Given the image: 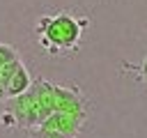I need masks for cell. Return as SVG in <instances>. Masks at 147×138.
<instances>
[{
    "instance_id": "1",
    "label": "cell",
    "mask_w": 147,
    "mask_h": 138,
    "mask_svg": "<svg viewBox=\"0 0 147 138\" xmlns=\"http://www.w3.org/2000/svg\"><path fill=\"white\" fill-rule=\"evenodd\" d=\"M85 16H74L71 12H57V14H44L37 21V37L46 53L60 55L78 51L80 34L87 28Z\"/></svg>"
},
{
    "instance_id": "2",
    "label": "cell",
    "mask_w": 147,
    "mask_h": 138,
    "mask_svg": "<svg viewBox=\"0 0 147 138\" xmlns=\"http://www.w3.org/2000/svg\"><path fill=\"white\" fill-rule=\"evenodd\" d=\"M5 110L14 117L16 126H21V129H34V126H41V110H39V103H37V97H34L32 85H30L28 92L7 99Z\"/></svg>"
},
{
    "instance_id": "3",
    "label": "cell",
    "mask_w": 147,
    "mask_h": 138,
    "mask_svg": "<svg viewBox=\"0 0 147 138\" xmlns=\"http://www.w3.org/2000/svg\"><path fill=\"white\" fill-rule=\"evenodd\" d=\"M55 92V110L62 113H76V115H87V99L83 92L74 85H57L53 83Z\"/></svg>"
},
{
    "instance_id": "4",
    "label": "cell",
    "mask_w": 147,
    "mask_h": 138,
    "mask_svg": "<svg viewBox=\"0 0 147 138\" xmlns=\"http://www.w3.org/2000/svg\"><path fill=\"white\" fill-rule=\"evenodd\" d=\"M85 120H87V115H76V113L55 110V113H51V115L41 122V126H44V129H51V131H57V133H62V136H67V138H78L80 129L85 126Z\"/></svg>"
},
{
    "instance_id": "5",
    "label": "cell",
    "mask_w": 147,
    "mask_h": 138,
    "mask_svg": "<svg viewBox=\"0 0 147 138\" xmlns=\"http://www.w3.org/2000/svg\"><path fill=\"white\" fill-rule=\"evenodd\" d=\"M32 90H34V97H37V103H39V110H41V122L55 113V92H53V83L46 80V78H37L32 80Z\"/></svg>"
},
{
    "instance_id": "6",
    "label": "cell",
    "mask_w": 147,
    "mask_h": 138,
    "mask_svg": "<svg viewBox=\"0 0 147 138\" xmlns=\"http://www.w3.org/2000/svg\"><path fill=\"white\" fill-rule=\"evenodd\" d=\"M30 85H32V76H30L28 67L21 62V64H18V69L11 74V78L7 80V99H11V97H18V94L28 92V90H30Z\"/></svg>"
},
{
    "instance_id": "7",
    "label": "cell",
    "mask_w": 147,
    "mask_h": 138,
    "mask_svg": "<svg viewBox=\"0 0 147 138\" xmlns=\"http://www.w3.org/2000/svg\"><path fill=\"white\" fill-rule=\"evenodd\" d=\"M14 60H18L16 48H14V46H9V44H0V67H2V64H7V62H14Z\"/></svg>"
},
{
    "instance_id": "8",
    "label": "cell",
    "mask_w": 147,
    "mask_h": 138,
    "mask_svg": "<svg viewBox=\"0 0 147 138\" xmlns=\"http://www.w3.org/2000/svg\"><path fill=\"white\" fill-rule=\"evenodd\" d=\"M28 136L30 138H67L57 131H51V129H44V126H34V129H28Z\"/></svg>"
},
{
    "instance_id": "9",
    "label": "cell",
    "mask_w": 147,
    "mask_h": 138,
    "mask_svg": "<svg viewBox=\"0 0 147 138\" xmlns=\"http://www.w3.org/2000/svg\"><path fill=\"white\" fill-rule=\"evenodd\" d=\"M124 67H126V69H131V71H136V74H138V78L147 83V55L142 57V62H140V64H129V62H124Z\"/></svg>"
},
{
    "instance_id": "10",
    "label": "cell",
    "mask_w": 147,
    "mask_h": 138,
    "mask_svg": "<svg viewBox=\"0 0 147 138\" xmlns=\"http://www.w3.org/2000/svg\"><path fill=\"white\" fill-rule=\"evenodd\" d=\"M0 101H7V87L2 80H0Z\"/></svg>"
}]
</instances>
